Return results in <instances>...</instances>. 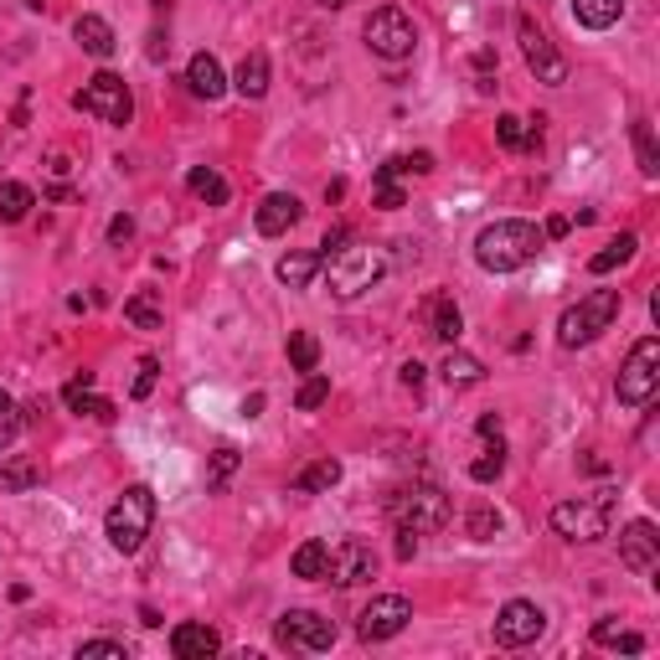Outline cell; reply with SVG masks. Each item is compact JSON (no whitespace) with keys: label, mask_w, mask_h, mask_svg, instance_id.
Masks as SVG:
<instances>
[{"label":"cell","mask_w":660,"mask_h":660,"mask_svg":"<svg viewBox=\"0 0 660 660\" xmlns=\"http://www.w3.org/2000/svg\"><path fill=\"white\" fill-rule=\"evenodd\" d=\"M542 248H547V233L537 223H522V217H506V223H491L475 238V264L485 274H516L526 264H537Z\"/></svg>","instance_id":"cell-1"},{"label":"cell","mask_w":660,"mask_h":660,"mask_svg":"<svg viewBox=\"0 0 660 660\" xmlns=\"http://www.w3.org/2000/svg\"><path fill=\"white\" fill-rule=\"evenodd\" d=\"M320 269H326V285L336 300H361L367 289L382 285L388 254L377 243H351V248H336V254L320 258Z\"/></svg>","instance_id":"cell-2"},{"label":"cell","mask_w":660,"mask_h":660,"mask_svg":"<svg viewBox=\"0 0 660 660\" xmlns=\"http://www.w3.org/2000/svg\"><path fill=\"white\" fill-rule=\"evenodd\" d=\"M151 526H155V491L151 485H124V495L109 506L104 516V537L114 553H140L145 547V537H151Z\"/></svg>","instance_id":"cell-3"},{"label":"cell","mask_w":660,"mask_h":660,"mask_svg":"<svg viewBox=\"0 0 660 660\" xmlns=\"http://www.w3.org/2000/svg\"><path fill=\"white\" fill-rule=\"evenodd\" d=\"M619 289H594V295H584V300L573 305V310H563V320H557V346L563 351H578V346H594L604 336V330L619 320Z\"/></svg>","instance_id":"cell-4"},{"label":"cell","mask_w":660,"mask_h":660,"mask_svg":"<svg viewBox=\"0 0 660 660\" xmlns=\"http://www.w3.org/2000/svg\"><path fill=\"white\" fill-rule=\"evenodd\" d=\"M388 516L398 532H413V537H429V532H439V526H450L454 506L450 495L439 491V485H403V491L388 501Z\"/></svg>","instance_id":"cell-5"},{"label":"cell","mask_w":660,"mask_h":660,"mask_svg":"<svg viewBox=\"0 0 660 660\" xmlns=\"http://www.w3.org/2000/svg\"><path fill=\"white\" fill-rule=\"evenodd\" d=\"M615 522V491H594V495H573L553 506V532L568 542H599L609 537Z\"/></svg>","instance_id":"cell-6"},{"label":"cell","mask_w":660,"mask_h":660,"mask_svg":"<svg viewBox=\"0 0 660 660\" xmlns=\"http://www.w3.org/2000/svg\"><path fill=\"white\" fill-rule=\"evenodd\" d=\"M78 114H93L99 124H130L135 120V93L120 73H93L83 89L73 93Z\"/></svg>","instance_id":"cell-7"},{"label":"cell","mask_w":660,"mask_h":660,"mask_svg":"<svg viewBox=\"0 0 660 660\" xmlns=\"http://www.w3.org/2000/svg\"><path fill=\"white\" fill-rule=\"evenodd\" d=\"M656 388H660V336H646V341H635V351L619 367L615 392L625 408H646L656 398Z\"/></svg>","instance_id":"cell-8"},{"label":"cell","mask_w":660,"mask_h":660,"mask_svg":"<svg viewBox=\"0 0 660 660\" xmlns=\"http://www.w3.org/2000/svg\"><path fill=\"white\" fill-rule=\"evenodd\" d=\"M361 37H367V47H372L377 58H388V62L413 58V47H419V27H413V16H408L403 6L372 11L367 16V27H361Z\"/></svg>","instance_id":"cell-9"},{"label":"cell","mask_w":660,"mask_h":660,"mask_svg":"<svg viewBox=\"0 0 660 660\" xmlns=\"http://www.w3.org/2000/svg\"><path fill=\"white\" fill-rule=\"evenodd\" d=\"M408 619H413V604H408L403 594H377L357 615V640L361 646H382V640L408 630Z\"/></svg>","instance_id":"cell-10"},{"label":"cell","mask_w":660,"mask_h":660,"mask_svg":"<svg viewBox=\"0 0 660 660\" xmlns=\"http://www.w3.org/2000/svg\"><path fill=\"white\" fill-rule=\"evenodd\" d=\"M516 37H522V58H526V68L537 73V83H547V89L568 83V62H563V52L553 47V37H547L532 16H516Z\"/></svg>","instance_id":"cell-11"},{"label":"cell","mask_w":660,"mask_h":660,"mask_svg":"<svg viewBox=\"0 0 660 660\" xmlns=\"http://www.w3.org/2000/svg\"><path fill=\"white\" fill-rule=\"evenodd\" d=\"M274 640L289 650H330L336 646V625L320 619L316 609H285L279 625H274Z\"/></svg>","instance_id":"cell-12"},{"label":"cell","mask_w":660,"mask_h":660,"mask_svg":"<svg viewBox=\"0 0 660 660\" xmlns=\"http://www.w3.org/2000/svg\"><path fill=\"white\" fill-rule=\"evenodd\" d=\"M372 578H377V553H372V542L346 537L341 547H330L326 584H336V588H357V584H372Z\"/></svg>","instance_id":"cell-13"},{"label":"cell","mask_w":660,"mask_h":660,"mask_svg":"<svg viewBox=\"0 0 660 660\" xmlns=\"http://www.w3.org/2000/svg\"><path fill=\"white\" fill-rule=\"evenodd\" d=\"M542 630H547V615L532 599H511L495 615V646H506V650H522L532 640H542Z\"/></svg>","instance_id":"cell-14"},{"label":"cell","mask_w":660,"mask_h":660,"mask_svg":"<svg viewBox=\"0 0 660 660\" xmlns=\"http://www.w3.org/2000/svg\"><path fill=\"white\" fill-rule=\"evenodd\" d=\"M660 557V532L656 522H630L625 532H619V563L630 573H650Z\"/></svg>","instance_id":"cell-15"},{"label":"cell","mask_w":660,"mask_h":660,"mask_svg":"<svg viewBox=\"0 0 660 660\" xmlns=\"http://www.w3.org/2000/svg\"><path fill=\"white\" fill-rule=\"evenodd\" d=\"M305 217V207H300V196H289V192H269L264 202H258V212H254V223H258V233L264 238H285L289 227Z\"/></svg>","instance_id":"cell-16"},{"label":"cell","mask_w":660,"mask_h":660,"mask_svg":"<svg viewBox=\"0 0 660 660\" xmlns=\"http://www.w3.org/2000/svg\"><path fill=\"white\" fill-rule=\"evenodd\" d=\"M217 650H223V635L212 630V625H202V619L171 630V656H176V660H212Z\"/></svg>","instance_id":"cell-17"},{"label":"cell","mask_w":660,"mask_h":660,"mask_svg":"<svg viewBox=\"0 0 660 660\" xmlns=\"http://www.w3.org/2000/svg\"><path fill=\"white\" fill-rule=\"evenodd\" d=\"M62 403L73 408V413H89V419H99V423H114V403L93 392V372L73 377V382L62 388Z\"/></svg>","instance_id":"cell-18"},{"label":"cell","mask_w":660,"mask_h":660,"mask_svg":"<svg viewBox=\"0 0 660 660\" xmlns=\"http://www.w3.org/2000/svg\"><path fill=\"white\" fill-rule=\"evenodd\" d=\"M186 83H192V93L196 99H223L227 93V78H223V62L212 58V52H196L192 58V68H186Z\"/></svg>","instance_id":"cell-19"},{"label":"cell","mask_w":660,"mask_h":660,"mask_svg":"<svg viewBox=\"0 0 660 660\" xmlns=\"http://www.w3.org/2000/svg\"><path fill=\"white\" fill-rule=\"evenodd\" d=\"M73 37L83 42V52H89V58H99V62L114 58V47H120V37H114V27H109L104 16H78Z\"/></svg>","instance_id":"cell-20"},{"label":"cell","mask_w":660,"mask_h":660,"mask_svg":"<svg viewBox=\"0 0 660 660\" xmlns=\"http://www.w3.org/2000/svg\"><path fill=\"white\" fill-rule=\"evenodd\" d=\"M542 114L537 120H516V114H501V120H495V140H501V145H506V151H537L542 145Z\"/></svg>","instance_id":"cell-21"},{"label":"cell","mask_w":660,"mask_h":660,"mask_svg":"<svg viewBox=\"0 0 660 660\" xmlns=\"http://www.w3.org/2000/svg\"><path fill=\"white\" fill-rule=\"evenodd\" d=\"M625 16V0H573V21L588 31H609Z\"/></svg>","instance_id":"cell-22"},{"label":"cell","mask_w":660,"mask_h":660,"mask_svg":"<svg viewBox=\"0 0 660 660\" xmlns=\"http://www.w3.org/2000/svg\"><path fill=\"white\" fill-rule=\"evenodd\" d=\"M233 89H238L243 99H264V93H269V58H264V52H248V58L238 62Z\"/></svg>","instance_id":"cell-23"},{"label":"cell","mask_w":660,"mask_h":660,"mask_svg":"<svg viewBox=\"0 0 660 660\" xmlns=\"http://www.w3.org/2000/svg\"><path fill=\"white\" fill-rule=\"evenodd\" d=\"M0 485L11 495L31 491V485H42V460H31V454H11L6 465H0Z\"/></svg>","instance_id":"cell-24"},{"label":"cell","mask_w":660,"mask_h":660,"mask_svg":"<svg viewBox=\"0 0 660 660\" xmlns=\"http://www.w3.org/2000/svg\"><path fill=\"white\" fill-rule=\"evenodd\" d=\"M274 274H279L285 289H310V279L320 274V254H285L274 264Z\"/></svg>","instance_id":"cell-25"},{"label":"cell","mask_w":660,"mask_h":660,"mask_svg":"<svg viewBox=\"0 0 660 660\" xmlns=\"http://www.w3.org/2000/svg\"><path fill=\"white\" fill-rule=\"evenodd\" d=\"M439 377H444L450 388H475V382H485V361L470 357V351H450L444 367H439Z\"/></svg>","instance_id":"cell-26"},{"label":"cell","mask_w":660,"mask_h":660,"mask_svg":"<svg viewBox=\"0 0 660 660\" xmlns=\"http://www.w3.org/2000/svg\"><path fill=\"white\" fill-rule=\"evenodd\" d=\"M460 330H465V320H460V305L450 300V295H439L434 305H429V336H439L444 346L460 341Z\"/></svg>","instance_id":"cell-27"},{"label":"cell","mask_w":660,"mask_h":660,"mask_svg":"<svg viewBox=\"0 0 660 660\" xmlns=\"http://www.w3.org/2000/svg\"><path fill=\"white\" fill-rule=\"evenodd\" d=\"M330 485H341V460H330V454L295 475V491L300 495H320V491H330Z\"/></svg>","instance_id":"cell-28"},{"label":"cell","mask_w":660,"mask_h":660,"mask_svg":"<svg viewBox=\"0 0 660 660\" xmlns=\"http://www.w3.org/2000/svg\"><path fill=\"white\" fill-rule=\"evenodd\" d=\"M326 563H330L326 542H300V547H295V557H289L295 578H310V584H320V578H326Z\"/></svg>","instance_id":"cell-29"},{"label":"cell","mask_w":660,"mask_h":660,"mask_svg":"<svg viewBox=\"0 0 660 660\" xmlns=\"http://www.w3.org/2000/svg\"><path fill=\"white\" fill-rule=\"evenodd\" d=\"M31 207H37V196L27 181H0V223H21Z\"/></svg>","instance_id":"cell-30"},{"label":"cell","mask_w":660,"mask_h":660,"mask_svg":"<svg viewBox=\"0 0 660 660\" xmlns=\"http://www.w3.org/2000/svg\"><path fill=\"white\" fill-rule=\"evenodd\" d=\"M186 186H192V196H202V202H207V207H227V181L217 176V171H212V165H196L192 176H186Z\"/></svg>","instance_id":"cell-31"},{"label":"cell","mask_w":660,"mask_h":660,"mask_svg":"<svg viewBox=\"0 0 660 660\" xmlns=\"http://www.w3.org/2000/svg\"><path fill=\"white\" fill-rule=\"evenodd\" d=\"M635 248H640V238H635V233H619L615 243H604V254L588 258V269H594V274L619 269V264H630V258H635Z\"/></svg>","instance_id":"cell-32"},{"label":"cell","mask_w":660,"mask_h":660,"mask_svg":"<svg viewBox=\"0 0 660 660\" xmlns=\"http://www.w3.org/2000/svg\"><path fill=\"white\" fill-rule=\"evenodd\" d=\"M124 320H130L135 330H161L165 310H161V300H155L151 289H145V295H135V300H124Z\"/></svg>","instance_id":"cell-33"},{"label":"cell","mask_w":660,"mask_h":660,"mask_svg":"<svg viewBox=\"0 0 660 660\" xmlns=\"http://www.w3.org/2000/svg\"><path fill=\"white\" fill-rule=\"evenodd\" d=\"M594 640H599V646H609V650H625V656H640V650H646V635L619 630L615 619H599V625H594Z\"/></svg>","instance_id":"cell-34"},{"label":"cell","mask_w":660,"mask_h":660,"mask_svg":"<svg viewBox=\"0 0 660 660\" xmlns=\"http://www.w3.org/2000/svg\"><path fill=\"white\" fill-rule=\"evenodd\" d=\"M289 367L295 372H316L320 367V341L310 330H289Z\"/></svg>","instance_id":"cell-35"},{"label":"cell","mask_w":660,"mask_h":660,"mask_svg":"<svg viewBox=\"0 0 660 660\" xmlns=\"http://www.w3.org/2000/svg\"><path fill=\"white\" fill-rule=\"evenodd\" d=\"M501 470H506V444H501V439H491V444H485V454L470 465V481L491 485V481H501Z\"/></svg>","instance_id":"cell-36"},{"label":"cell","mask_w":660,"mask_h":660,"mask_svg":"<svg viewBox=\"0 0 660 660\" xmlns=\"http://www.w3.org/2000/svg\"><path fill=\"white\" fill-rule=\"evenodd\" d=\"M630 135H635V155H640V171H646L650 181L660 176V155H656V135H650V124L646 120H635L630 124Z\"/></svg>","instance_id":"cell-37"},{"label":"cell","mask_w":660,"mask_h":660,"mask_svg":"<svg viewBox=\"0 0 660 660\" xmlns=\"http://www.w3.org/2000/svg\"><path fill=\"white\" fill-rule=\"evenodd\" d=\"M326 398H330V377L305 372V388L295 392V408H300V413H316V408L326 403Z\"/></svg>","instance_id":"cell-38"},{"label":"cell","mask_w":660,"mask_h":660,"mask_svg":"<svg viewBox=\"0 0 660 660\" xmlns=\"http://www.w3.org/2000/svg\"><path fill=\"white\" fill-rule=\"evenodd\" d=\"M16 434H21V408H16L11 392L0 388V450H11Z\"/></svg>","instance_id":"cell-39"},{"label":"cell","mask_w":660,"mask_h":660,"mask_svg":"<svg viewBox=\"0 0 660 660\" xmlns=\"http://www.w3.org/2000/svg\"><path fill=\"white\" fill-rule=\"evenodd\" d=\"M233 470H238V450H217L212 454V470H207V491L217 495L227 481H233Z\"/></svg>","instance_id":"cell-40"},{"label":"cell","mask_w":660,"mask_h":660,"mask_svg":"<svg viewBox=\"0 0 660 660\" xmlns=\"http://www.w3.org/2000/svg\"><path fill=\"white\" fill-rule=\"evenodd\" d=\"M93 656L130 660V646H124V640H83V646H78V660H93Z\"/></svg>","instance_id":"cell-41"},{"label":"cell","mask_w":660,"mask_h":660,"mask_svg":"<svg viewBox=\"0 0 660 660\" xmlns=\"http://www.w3.org/2000/svg\"><path fill=\"white\" fill-rule=\"evenodd\" d=\"M155 377H161V361H155V357H140V372H135V388H130V398H151V392H155Z\"/></svg>","instance_id":"cell-42"},{"label":"cell","mask_w":660,"mask_h":660,"mask_svg":"<svg viewBox=\"0 0 660 660\" xmlns=\"http://www.w3.org/2000/svg\"><path fill=\"white\" fill-rule=\"evenodd\" d=\"M135 238V217H114L109 223V243H130Z\"/></svg>","instance_id":"cell-43"},{"label":"cell","mask_w":660,"mask_h":660,"mask_svg":"<svg viewBox=\"0 0 660 660\" xmlns=\"http://www.w3.org/2000/svg\"><path fill=\"white\" fill-rule=\"evenodd\" d=\"M403 161H408L413 176H429V171H434V155H429V151H413V155H403Z\"/></svg>","instance_id":"cell-44"},{"label":"cell","mask_w":660,"mask_h":660,"mask_svg":"<svg viewBox=\"0 0 660 660\" xmlns=\"http://www.w3.org/2000/svg\"><path fill=\"white\" fill-rule=\"evenodd\" d=\"M346 238H351L346 227H330V233H326V243H320V258H326V254H336V248H341Z\"/></svg>","instance_id":"cell-45"},{"label":"cell","mask_w":660,"mask_h":660,"mask_svg":"<svg viewBox=\"0 0 660 660\" xmlns=\"http://www.w3.org/2000/svg\"><path fill=\"white\" fill-rule=\"evenodd\" d=\"M568 217H553V223H547V227H542V233H547V238H568Z\"/></svg>","instance_id":"cell-46"},{"label":"cell","mask_w":660,"mask_h":660,"mask_svg":"<svg viewBox=\"0 0 660 660\" xmlns=\"http://www.w3.org/2000/svg\"><path fill=\"white\" fill-rule=\"evenodd\" d=\"M403 382H408V388H419V382H423V367H419V361H408V367H403Z\"/></svg>","instance_id":"cell-47"},{"label":"cell","mask_w":660,"mask_h":660,"mask_svg":"<svg viewBox=\"0 0 660 660\" xmlns=\"http://www.w3.org/2000/svg\"><path fill=\"white\" fill-rule=\"evenodd\" d=\"M258 408H264V392H254V398L243 403V419H258Z\"/></svg>","instance_id":"cell-48"},{"label":"cell","mask_w":660,"mask_h":660,"mask_svg":"<svg viewBox=\"0 0 660 660\" xmlns=\"http://www.w3.org/2000/svg\"><path fill=\"white\" fill-rule=\"evenodd\" d=\"M481 439H501V419H481Z\"/></svg>","instance_id":"cell-49"},{"label":"cell","mask_w":660,"mask_h":660,"mask_svg":"<svg viewBox=\"0 0 660 660\" xmlns=\"http://www.w3.org/2000/svg\"><path fill=\"white\" fill-rule=\"evenodd\" d=\"M320 6H330V11H336V6H346V0H320Z\"/></svg>","instance_id":"cell-50"}]
</instances>
